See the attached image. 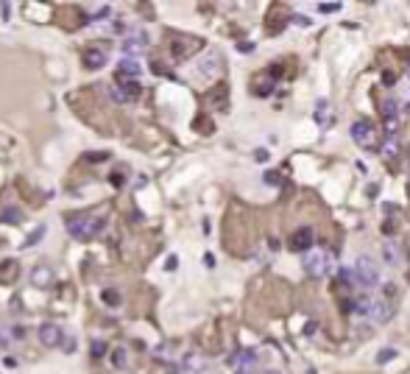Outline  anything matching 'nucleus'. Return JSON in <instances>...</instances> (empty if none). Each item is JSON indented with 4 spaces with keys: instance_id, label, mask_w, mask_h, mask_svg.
<instances>
[{
    "instance_id": "27",
    "label": "nucleus",
    "mask_w": 410,
    "mask_h": 374,
    "mask_svg": "<svg viewBox=\"0 0 410 374\" xmlns=\"http://www.w3.org/2000/svg\"><path fill=\"white\" fill-rule=\"evenodd\" d=\"M92 355H95V358H103V355H106V343H103V341H95V343H92Z\"/></svg>"
},
{
    "instance_id": "1",
    "label": "nucleus",
    "mask_w": 410,
    "mask_h": 374,
    "mask_svg": "<svg viewBox=\"0 0 410 374\" xmlns=\"http://www.w3.org/2000/svg\"><path fill=\"white\" fill-rule=\"evenodd\" d=\"M103 227H106V215H81V218H73V221L67 224L70 235H73L76 240L95 238Z\"/></svg>"
},
{
    "instance_id": "32",
    "label": "nucleus",
    "mask_w": 410,
    "mask_h": 374,
    "mask_svg": "<svg viewBox=\"0 0 410 374\" xmlns=\"http://www.w3.org/2000/svg\"><path fill=\"white\" fill-rule=\"evenodd\" d=\"M0 343H3V338H0Z\"/></svg>"
},
{
    "instance_id": "15",
    "label": "nucleus",
    "mask_w": 410,
    "mask_h": 374,
    "mask_svg": "<svg viewBox=\"0 0 410 374\" xmlns=\"http://www.w3.org/2000/svg\"><path fill=\"white\" fill-rule=\"evenodd\" d=\"M391 313H394V305L385 302V299L374 302V307H371V318H374V321H385V318H391Z\"/></svg>"
},
{
    "instance_id": "19",
    "label": "nucleus",
    "mask_w": 410,
    "mask_h": 374,
    "mask_svg": "<svg viewBox=\"0 0 410 374\" xmlns=\"http://www.w3.org/2000/svg\"><path fill=\"white\" fill-rule=\"evenodd\" d=\"M371 307H374V299H371V296H360V299L355 302V313L371 316Z\"/></svg>"
},
{
    "instance_id": "17",
    "label": "nucleus",
    "mask_w": 410,
    "mask_h": 374,
    "mask_svg": "<svg viewBox=\"0 0 410 374\" xmlns=\"http://www.w3.org/2000/svg\"><path fill=\"white\" fill-rule=\"evenodd\" d=\"M382 117H388V123H396V114H399V103L394 101V98H388V101H382Z\"/></svg>"
},
{
    "instance_id": "26",
    "label": "nucleus",
    "mask_w": 410,
    "mask_h": 374,
    "mask_svg": "<svg viewBox=\"0 0 410 374\" xmlns=\"http://www.w3.org/2000/svg\"><path fill=\"white\" fill-rule=\"evenodd\" d=\"M318 12H321V14H332V12H341V3H321V6H318Z\"/></svg>"
},
{
    "instance_id": "9",
    "label": "nucleus",
    "mask_w": 410,
    "mask_h": 374,
    "mask_svg": "<svg viewBox=\"0 0 410 374\" xmlns=\"http://www.w3.org/2000/svg\"><path fill=\"white\" fill-rule=\"evenodd\" d=\"M39 343H45V346H59V343H62V327H56V324H42V327H39Z\"/></svg>"
},
{
    "instance_id": "22",
    "label": "nucleus",
    "mask_w": 410,
    "mask_h": 374,
    "mask_svg": "<svg viewBox=\"0 0 410 374\" xmlns=\"http://www.w3.org/2000/svg\"><path fill=\"white\" fill-rule=\"evenodd\" d=\"M109 14H112L109 6H98V9H95L92 14H87L84 20H87V23H92V20H103V17H109Z\"/></svg>"
},
{
    "instance_id": "20",
    "label": "nucleus",
    "mask_w": 410,
    "mask_h": 374,
    "mask_svg": "<svg viewBox=\"0 0 410 374\" xmlns=\"http://www.w3.org/2000/svg\"><path fill=\"white\" fill-rule=\"evenodd\" d=\"M100 299H103L109 307H120V293H117V291H112V288H106V291L100 293Z\"/></svg>"
},
{
    "instance_id": "14",
    "label": "nucleus",
    "mask_w": 410,
    "mask_h": 374,
    "mask_svg": "<svg viewBox=\"0 0 410 374\" xmlns=\"http://www.w3.org/2000/svg\"><path fill=\"white\" fill-rule=\"evenodd\" d=\"M117 76H123V79H126V76H129V79H137V76H140V65H137L131 56L120 59V65H117Z\"/></svg>"
},
{
    "instance_id": "30",
    "label": "nucleus",
    "mask_w": 410,
    "mask_h": 374,
    "mask_svg": "<svg viewBox=\"0 0 410 374\" xmlns=\"http://www.w3.org/2000/svg\"><path fill=\"white\" fill-rule=\"evenodd\" d=\"M89 162H100V159H106V154H87Z\"/></svg>"
},
{
    "instance_id": "6",
    "label": "nucleus",
    "mask_w": 410,
    "mask_h": 374,
    "mask_svg": "<svg viewBox=\"0 0 410 374\" xmlns=\"http://www.w3.org/2000/svg\"><path fill=\"white\" fill-rule=\"evenodd\" d=\"M31 282L36 285V288H50V285L56 282V274L50 265H36L31 271Z\"/></svg>"
},
{
    "instance_id": "12",
    "label": "nucleus",
    "mask_w": 410,
    "mask_h": 374,
    "mask_svg": "<svg viewBox=\"0 0 410 374\" xmlns=\"http://www.w3.org/2000/svg\"><path fill=\"white\" fill-rule=\"evenodd\" d=\"M20 274V262L17 260H6L0 262V285H11Z\"/></svg>"
},
{
    "instance_id": "31",
    "label": "nucleus",
    "mask_w": 410,
    "mask_h": 374,
    "mask_svg": "<svg viewBox=\"0 0 410 374\" xmlns=\"http://www.w3.org/2000/svg\"><path fill=\"white\" fill-rule=\"evenodd\" d=\"M265 181H271V184H274V181H279V173H265Z\"/></svg>"
},
{
    "instance_id": "10",
    "label": "nucleus",
    "mask_w": 410,
    "mask_h": 374,
    "mask_svg": "<svg viewBox=\"0 0 410 374\" xmlns=\"http://www.w3.org/2000/svg\"><path fill=\"white\" fill-rule=\"evenodd\" d=\"M310 246H312V229L310 227L299 229V232L290 238V249H293V251H307Z\"/></svg>"
},
{
    "instance_id": "7",
    "label": "nucleus",
    "mask_w": 410,
    "mask_h": 374,
    "mask_svg": "<svg viewBox=\"0 0 410 374\" xmlns=\"http://www.w3.org/2000/svg\"><path fill=\"white\" fill-rule=\"evenodd\" d=\"M145 45H148L145 34H143V31H137V34H131V36H126V39H123V53H126V56L143 53V50H145Z\"/></svg>"
},
{
    "instance_id": "25",
    "label": "nucleus",
    "mask_w": 410,
    "mask_h": 374,
    "mask_svg": "<svg viewBox=\"0 0 410 374\" xmlns=\"http://www.w3.org/2000/svg\"><path fill=\"white\" fill-rule=\"evenodd\" d=\"M396 358V349H382L377 355V363H388V360H394Z\"/></svg>"
},
{
    "instance_id": "13",
    "label": "nucleus",
    "mask_w": 410,
    "mask_h": 374,
    "mask_svg": "<svg viewBox=\"0 0 410 374\" xmlns=\"http://www.w3.org/2000/svg\"><path fill=\"white\" fill-rule=\"evenodd\" d=\"M382 257H385V262H388V265H399V262H402L399 246H396L394 240H385V243H382Z\"/></svg>"
},
{
    "instance_id": "29",
    "label": "nucleus",
    "mask_w": 410,
    "mask_h": 374,
    "mask_svg": "<svg viewBox=\"0 0 410 374\" xmlns=\"http://www.w3.org/2000/svg\"><path fill=\"white\" fill-rule=\"evenodd\" d=\"M394 79H396V76H394L391 70H388V73H382V84H388V87H391V84H396Z\"/></svg>"
},
{
    "instance_id": "2",
    "label": "nucleus",
    "mask_w": 410,
    "mask_h": 374,
    "mask_svg": "<svg viewBox=\"0 0 410 374\" xmlns=\"http://www.w3.org/2000/svg\"><path fill=\"white\" fill-rule=\"evenodd\" d=\"M352 137H355L357 146L368 148V151H377V146H379L377 129H374V123H371V120H357V123L352 126Z\"/></svg>"
},
{
    "instance_id": "4",
    "label": "nucleus",
    "mask_w": 410,
    "mask_h": 374,
    "mask_svg": "<svg viewBox=\"0 0 410 374\" xmlns=\"http://www.w3.org/2000/svg\"><path fill=\"white\" fill-rule=\"evenodd\" d=\"M355 276H357V285H366V288L379 282V271H377V265L371 262V257H357Z\"/></svg>"
},
{
    "instance_id": "18",
    "label": "nucleus",
    "mask_w": 410,
    "mask_h": 374,
    "mask_svg": "<svg viewBox=\"0 0 410 374\" xmlns=\"http://www.w3.org/2000/svg\"><path fill=\"white\" fill-rule=\"evenodd\" d=\"M0 221H3V224H11V227H14V224H20V221H22V212L17 210V207H9V210H3Z\"/></svg>"
},
{
    "instance_id": "5",
    "label": "nucleus",
    "mask_w": 410,
    "mask_h": 374,
    "mask_svg": "<svg viewBox=\"0 0 410 374\" xmlns=\"http://www.w3.org/2000/svg\"><path fill=\"white\" fill-rule=\"evenodd\" d=\"M201 45H204L201 39H184V36H176L173 45H170V53H173V59H187L190 53H196Z\"/></svg>"
},
{
    "instance_id": "21",
    "label": "nucleus",
    "mask_w": 410,
    "mask_h": 374,
    "mask_svg": "<svg viewBox=\"0 0 410 374\" xmlns=\"http://www.w3.org/2000/svg\"><path fill=\"white\" fill-rule=\"evenodd\" d=\"M218 67H221V62H218V56H210V59H204L201 62V73H218Z\"/></svg>"
},
{
    "instance_id": "23",
    "label": "nucleus",
    "mask_w": 410,
    "mask_h": 374,
    "mask_svg": "<svg viewBox=\"0 0 410 374\" xmlns=\"http://www.w3.org/2000/svg\"><path fill=\"white\" fill-rule=\"evenodd\" d=\"M112 363H115L117 369H123V366H126V349H120V346H117V349L112 352Z\"/></svg>"
},
{
    "instance_id": "16",
    "label": "nucleus",
    "mask_w": 410,
    "mask_h": 374,
    "mask_svg": "<svg viewBox=\"0 0 410 374\" xmlns=\"http://www.w3.org/2000/svg\"><path fill=\"white\" fill-rule=\"evenodd\" d=\"M315 120H318V126H327L332 123V112H329V101H318V106H315Z\"/></svg>"
},
{
    "instance_id": "8",
    "label": "nucleus",
    "mask_w": 410,
    "mask_h": 374,
    "mask_svg": "<svg viewBox=\"0 0 410 374\" xmlns=\"http://www.w3.org/2000/svg\"><path fill=\"white\" fill-rule=\"evenodd\" d=\"M115 87L120 90V95L126 98V103L134 101V98L140 95V84H137V79H123V76H117V79H115Z\"/></svg>"
},
{
    "instance_id": "33",
    "label": "nucleus",
    "mask_w": 410,
    "mask_h": 374,
    "mask_svg": "<svg viewBox=\"0 0 410 374\" xmlns=\"http://www.w3.org/2000/svg\"><path fill=\"white\" fill-rule=\"evenodd\" d=\"M274 374H277V372H274Z\"/></svg>"
},
{
    "instance_id": "11",
    "label": "nucleus",
    "mask_w": 410,
    "mask_h": 374,
    "mask_svg": "<svg viewBox=\"0 0 410 374\" xmlns=\"http://www.w3.org/2000/svg\"><path fill=\"white\" fill-rule=\"evenodd\" d=\"M103 65H106V53H103V50H98V48L84 50V67L87 70H100Z\"/></svg>"
},
{
    "instance_id": "28",
    "label": "nucleus",
    "mask_w": 410,
    "mask_h": 374,
    "mask_svg": "<svg viewBox=\"0 0 410 374\" xmlns=\"http://www.w3.org/2000/svg\"><path fill=\"white\" fill-rule=\"evenodd\" d=\"M382 151H385L388 157H394V154H396V137H394V134H391V140L382 146Z\"/></svg>"
},
{
    "instance_id": "3",
    "label": "nucleus",
    "mask_w": 410,
    "mask_h": 374,
    "mask_svg": "<svg viewBox=\"0 0 410 374\" xmlns=\"http://www.w3.org/2000/svg\"><path fill=\"white\" fill-rule=\"evenodd\" d=\"M332 265V254L329 251H310L307 257H304V271L310 274V276H321V274H327V268Z\"/></svg>"
},
{
    "instance_id": "24",
    "label": "nucleus",
    "mask_w": 410,
    "mask_h": 374,
    "mask_svg": "<svg viewBox=\"0 0 410 374\" xmlns=\"http://www.w3.org/2000/svg\"><path fill=\"white\" fill-rule=\"evenodd\" d=\"M42 235H45V227L33 229L31 235H28V240H25V243H22V246H25V249H28V246H33V243H36V240H42Z\"/></svg>"
}]
</instances>
